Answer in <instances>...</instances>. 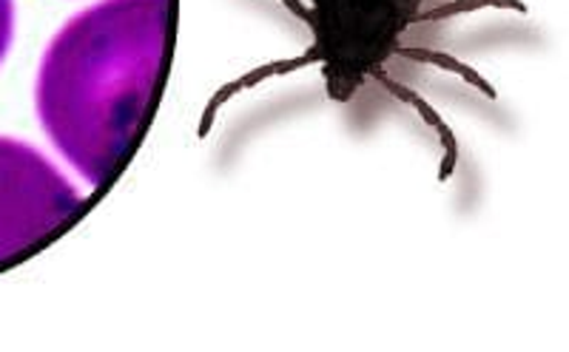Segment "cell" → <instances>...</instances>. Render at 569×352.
<instances>
[{
	"label": "cell",
	"mask_w": 569,
	"mask_h": 352,
	"mask_svg": "<svg viewBox=\"0 0 569 352\" xmlns=\"http://www.w3.org/2000/svg\"><path fill=\"white\" fill-rule=\"evenodd\" d=\"M14 38V0H0V63Z\"/></svg>",
	"instance_id": "cell-4"
},
{
	"label": "cell",
	"mask_w": 569,
	"mask_h": 352,
	"mask_svg": "<svg viewBox=\"0 0 569 352\" xmlns=\"http://www.w3.org/2000/svg\"><path fill=\"white\" fill-rule=\"evenodd\" d=\"M430 0H311L313 58L328 94L348 100L399 52Z\"/></svg>",
	"instance_id": "cell-2"
},
{
	"label": "cell",
	"mask_w": 569,
	"mask_h": 352,
	"mask_svg": "<svg viewBox=\"0 0 569 352\" xmlns=\"http://www.w3.org/2000/svg\"><path fill=\"white\" fill-rule=\"evenodd\" d=\"M171 29V0H100L46 49L34 86L40 125L98 191L146 137L169 71Z\"/></svg>",
	"instance_id": "cell-1"
},
{
	"label": "cell",
	"mask_w": 569,
	"mask_h": 352,
	"mask_svg": "<svg viewBox=\"0 0 569 352\" xmlns=\"http://www.w3.org/2000/svg\"><path fill=\"white\" fill-rule=\"evenodd\" d=\"M86 199L29 142L0 137V270L69 231Z\"/></svg>",
	"instance_id": "cell-3"
}]
</instances>
